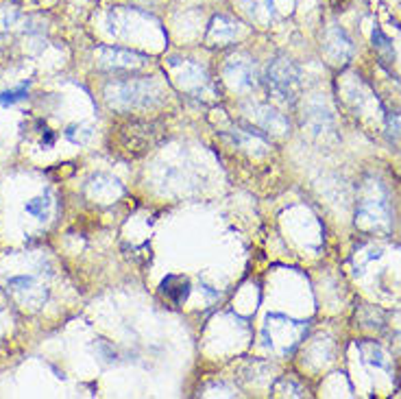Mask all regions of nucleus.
I'll use <instances>...</instances> for the list:
<instances>
[{
	"label": "nucleus",
	"instance_id": "obj_3",
	"mask_svg": "<svg viewBox=\"0 0 401 399\" xmlns=\"http://www.w3.org/2000/svg\"><path fill=\"white\" fill-rule=\"evenodd\" d=\"M307 330L303 321L290 319L286 314H268L262 327V345L270 354L288 356L301 345V338Z\"/></svg>",
	"mask_w": 401,
	"mask_h": 399
},
{
	"label": "nucleus",
	"instance_id": "obj_16",
	"mask_svg": "<svg viewBox=\"0 0 401 399\" xmlns=\"http://www.w3.org/2000/svg\"><path fill=\"white\" fill-rule=\"evenodd\" d=\"M360 352H362V358L367 360L369 365H375V367H380V369H388L391 367V360H388L386 352L382 349L380 345H375V343H360Z\"/></svg>",
	"mask_w": 401,
	"mask_h": 399
},
{
	"label": "nucleus",
	"instance_id": "obj_1",
	"mask_svg": "<svg viewBox=\"0 0 401 399\" xmlns=\"http://www.w3.org/2000/svg\"><path fill=\"white\" fill-rule=\"evenodd\" d=\"M107 105L120 111L129 109H149L160 105L164 100V92L158 81L153 79H127L113 81L105 87Z\"/></svg>",
	"mask_w": 401,
	"mask_h": 399
},
{
	"label": "nucleus",
	"instance_id": "obj_7",
	"mask_svg": "<svg viewBox=\"0 0 401 399\" xmlns=\"http://www.w3.org/2000/svg\"><path fill=\"white\" fill-rule=\"evenodd\" d=\"M323 53H325L327 59L332 63H336V66L349 63V61H351V57H354V42H351V37L347 35L345 29L332 24V27L325 31V35H323Z\"/></svg>",
	"mask_w": 401,
	"mask_h": 399
},
{
	"label": "nucleus",
	"instance_id": "obj_4",
	"mask_svg": "<svg viewBox=\"0 0 401 399\" xmlns=\"http://www.w3.org/2000/svg\"><path fill=\"white\" fill-rule=\"evenodd\" d=\"M264 81L268 92L283 103H294L301 92V70L286 55H277L266 66Z\"/></svg>",
	"mask_w": 401,
	"mask_h": 399
},
{
	"label": "nucleus",
	"instance_id": "obj_18",
	"mask_svg": "<svg viewBox=\"0 0 401 399\" xmlns=\"http://www.w3.org/2000/svg\"><path fill=\"white\" fill-rule=\"evenodd\" d=\"M7 288L14 294H31L37 288V284H35V279L29 277V275H16V277H11L7 281Z\"/></svg>",
	"mask_w": 401,
	"mask_h": 399
},
{
	"label": "nucleus",
	"instance_id": "obj_11",
	"mask_svg": "<svg viewBox=\"0 0 401 399\" xmlns=\"http://www.w3.org/2000/svg\"><path fill=\"white\" fill-rule=\"evenodd\" d=\"M247 111H249L251 118L264 129V131L277 133V136L288 133V127L290 125H288V120L283 118V116L277 109L268 107V105H249Z\"/></svg>",
	"mask_w": 401,
	"mask_h": 399
},
{
	"label": "nucleus",
	"instance_id": "obj_15",
	"mask_svg": "<svg viewBox=\"0 0 401 399\" xmlns=\"http://www.w3.org/2000/svg\"><path fill=\"white\" fill-rule=\"evenodd\" d=\"M89 190H92L94 197L105 199V201H113L118 195H122L120 182L109 175H96L92 182H89Z\"/></svg>",
	"mask_w": 401,
	"mask_h": 399
},
{
	"label": "nucleus",
	"instance_id": "obj_5",
	"mask_svg": "<svg viewBox=\"0 0 401 399\" xmlns=\"http://www.w3.org/2000/svg\"><path fill=\"white\" fill-rule=\"evenodd\" d=\"M127 131L129 138L122 140V147L127 151V155L131 158H142L162 138V129L155 122H131V127H127Z\"/></svg>",
	"mask_w": 401,
	"mask_h": 399
},
{
	"label": "nucleus",
	"instance_id": "obj_20",
	"mask_svg": "<svg viewBox=\"0 0 401 399\" xmlns=\"http://www.w3.org/2000/svg\"><path fill=\"white\" fill-rule=\"evenodd\" d=\"M27 85L29 83H22L16 89H5V92H0V105L9 107V105H16L18 100H24L27 98Z\"/></svg>",
	"mask_w": 401,
	"mask_h": 399
},
{
	"label": "nucleus",
	"instance_id": "obj_9",
	"mask_svg": "<svg viewBox=\"0 0 401 399\" xmlns=\"http://www.w3.org/2000/svg\"><path fill=\"white\" fill-rule=\"evenodd\" d=\"M242 27L240 22L236 18L231 16H214L210 27H208V35H205V42H208L210 46H227L236 40V37L240 35Z\"/></svg>",
	"mask_w": 401,
	"mask_h": 399
},
{
	"label": "nucleus",
	"instance_id": "obj_2",
	"mask_svg": "<svg viewBox=\"0 0 401 399\" xmlns=\"http://www.w3.org/2000/svg\"><path fill=\"white\" fill-rule=\"evenodd\" d=\"M356 225L369 231H388L393 227V210L388 192L378 179H369L356 208Z\"/></svg>",
	"mask_w": 401,
	"mask_h": 399
},
{
	"label": "nucleus",
	"instance_id": "obj_12",
	"mask_svg": "<svg viewBox=\"0 0 401 399\" xmlns=\"http://www.w3.org/2000/svg\"><path fill=\"white\" fill-rule=\"evenodd\" d=\"M305 122L312 127L314 133H325L334 129V116L321 100H312L305 109Z\"/></svg>",
	"mask_w": 401,
	"mask_h": 399
},
{
	"label": "nucleus",
	"instance_id": "obj_22",
	"mask_svg": "<svg viewBox=\"0 0 401 399\" xmlns=\"http://www.w3.org/2000/svg\"><path fill=\"white\" fill-rule=\"evenodd\" d=\"M386 129H388V136L393 140L401 138V114H391L386 120Z\"/></svg>",
	"mask_w": 401,
	"mask_h": 399
},
{
	"label": "nucleus",
	"instance_id": "obj_14",
	"mask_svg": "<svg viewBox=\"0 0 401 399\" xmlns=\"http://www.w3.org/2000/svg\"><path fill=\"white\" fill-rule=\"evenodd\" d=\"M162 292L164 297H168L173 303H184L190 294V281L188 277H181V275H168L162 281Z\"/></svg>",
	"mask_w": 401,
	"mask_h": 399
},
{
	"label": "nucleus",
	"instance_id": "obj_21",
	"mask_svg": "<svg viewBox=\"0 0 401 399\" xmlns=\"http://www.w3.org/2000/svg\"><path fill=\"white\" fill-rule=\"evenodd\" d=\"M66 138L74 144H85L89 138H92V131L87 127H79V125H70L66 129Z\"/></svg>",
	"mask_w": 401,
	"mask_h": 399
},
{
	"label": "nucleus",
	"instance_id": "obj_10",
	"mask_svg": "<svg viewBox=\"0 0 401 399\" xmlns=\"http://www.w3.org/2000/svg\"><path fill=\"white\" fill-rule=\"evenodd\" d=\"M171 66L177 68L175 72L177 85L188 89V92H197V89H203L208 85V72H205V68L199 66V63L184 59V61H171Z\"/></svg>",
	"mask_w": 401,
	"mask_h": 399
},
{
	"label": "nucleus",
	"instance_id": "obj_8",
	"mask_svg": "<svg viewBox=\"0 0 401 399\" xmlns=\"http://www.w3.org/2000/svg\"><path fill=\"white\" fill-rule=\"evenodd\" d=\"M100 55V66L107 68V70H133L144 66L149 61L144 55L133 53V50H122V48H100L98 50Z\"/></svg>",
	"mask_w": 401,
	"mask_h": 399
},
{
	"label": "nucleus",
	"instance_id": "obj_6",
	"mask_svg": "<svg viewBox=\"0 0 401 399\" xmlns=\"http://www.w3.org/2000/svg\"><path fill=\"white\" fill-rule=\"evenodd\" d=\"M225 79L234 89H253L257 85V70L255 61L247 55H234L229 57L225 66Z\"/></svg>",
	"mask_w": 401,
	"mask_h": 399
},
{
	"label": "nucleus",
	"instance_id": "obj_13",
	"mask_svg": "<svg viewBox=\"0 0 401 399\" xmlns=\"http://www.w3.org/2000/svg\"><path fill=\"white\" fill-rule=\"evenodd\" d=\"M244 11L253 22L262 24V27H268L277 18V7L273 0H244Z\"/></svg>",
	"mask_w": 401,
	"mask_h": 399
},
{
	"label": "nucleus",
	"instance_id": "obj_19",
	"mask_svg": "<svg viewBox=\"0 0 401 399\" xmlns=\"http://www.w3.org/2000/svg\"><path fill=\"white\" fill-rule=\"evenodd\" d=\"M27 212L40 221H46L50 214V199L48 197H35L27 203Z\"/></svg>",
	"mask_w": 401,
	"mask_h": 399
},
{
	"label": "nucleus",
	"instance_id": "obj_17",
	"mask_svg": "<svg viewBox=\"0 0 401 399\" xmlns=\"http://www.w3.org/2000/svg\"><path fill=\"white\" fill-rule=\"evenodd\" d=\"M373 48L378 50L380 53V57L386 61V63H391L393 59H395V50H393V44H391V40L382 33V29H373Z\"/></svg>",
	"mask_w": 401,
	"mask_h": 399
}]
</instances>
